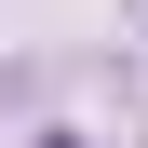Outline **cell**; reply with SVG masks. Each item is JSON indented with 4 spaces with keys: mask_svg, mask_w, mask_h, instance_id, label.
I'll list each match as a JSON object with an SVG mask.
<instances>
[{
    "mask_svg": "<svg viewBox=\"0 0 148 148\" xmlns=\"http://www.w3.org/2000/svg\"><path fill=\"white\" fill-rule=\"evenodd\" d=\"M40 148H81V135H40Z\"/></svg>",
    "mask_w": 148,
    "mask_h": 148,
    "instance_id": "1",
    "label": "cell"
}]
</instances>
